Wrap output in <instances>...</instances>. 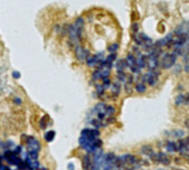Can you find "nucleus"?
<instances>
[{"instance_id": "nucleus-1", "label": "nucleus", "mask_w": 189, "mask_h": 170, "mask_svg": "<svg viewBox=\"0 0 189 170\" xmlns=\"http://www.w3.org/2000/svg\"><path fill=\"white\" fill-rule=\"evenodd\" d=\"M114 114L115 108L113 106L105 103H98V105L93 107L90 113L89 123L95 128L105 127L114 121Z\"/></svg>"}, {"instance_id": "nucleus-2", "label": "nucleus", "mask_w": 189, "mask_h": 170, "mask_svg": "<svg viewBox=\"0 0 189 170\" xmlns=\"http://www.w3.org/2000/svg\"><path fill=\"white\" fill-rule=\"evenodd\" d=\"M100 132L98 128H85L82 130L79 142L81 147L85 149L89 154H93L101 148L102 140L98 138Z\"/></svg>"}, {"instance_id": "nucleus-3", "label": "nucleus", "mask_w": 189, "mask_h": 170, "mask_svg": "<svg viewBox=\"0 0 189 170\" xmlns=\"http://www.w3.org/2000/svg\"><path fill=\"white\" fill-rule=\"evenodd\" d=\"M176 59L177 55L175 53H165L159 61V65L163 69H170L176 63Z\"/></svg>"}, {"instance_id": "nucleus-4", "label": "nucleus", "mask_w": 189, "mask_h": 170, "mask_svg": "<svg viewBox=\"0 0 189 170\" xmlns=\"http://www.w3.org/2000/svg\"><path fill=\"white\" fill-rule=\"evenodd\" d=\"M158 75H159V72L157 71V70L149 71L147 74L143 75L142 80H143L144 83H147V84H149L150 86H155V85L157 84V81H158Z\"/></svg>"}, {"instance_id": "nucleus-5", "label": "nucleus", "mask_w": 189, "mask_h": 170, "mask_svg": "<svg viewBox=\"0 0 189 170\" xmlns=\"http://www.w3.org/2000/svg\"><path fill=\"white\" fill-rule=\"evenodd\" d=\"M126 64H127V66L129 67V70L133 72V73H135V74H140V69L138 67V65H137L136 57H134L132 53L127 54V57H126Z\"/></svg>"}, {"instance_id": "nucleus-6", "label": "nucleus", "mask_w": 189, "mask_h": 170, "mask_svg": "<svg viewBox=\"0 0 189 170\" xmlns=\"http://www.w3.org/2000/svg\"><path fill=\"white\" fill-rule=\"evenodd\" d=\"M27 148L28 150H32V151H38L40 150V142L35 139V137L29 136L27 137Z\"/></svg>"}, {"instance_id": "nucleus-7", "label": "nucleus", "mask_w": 189, "mask_h": 170, "mask_svg": "<svg viewBox=\"0 0 189 170\" xmlns=\"http://www.w3.org/2000/svg\"><path fill=\"white\" fill-rule=\"evenodd\" d=\"M175 34L176 36H186L189 34V23H182L179 24L175 30Z\"/></svg>"}, {"instance_id": "nucleus-8", "label": "nucleus", "mask_w": 189, "mask_h": 170, "mask_svg": "<svg viewBox=\"0 0 189 170\" xmlns=\"http://www.w3.org/2000/svg\"><path fill=\"white\" fill-rule=\"evenodd\" d=\"M136 61H137V65L140 69H144L147 65V57H145V55H142V54L138 55Z\"/></svg>"}, {"instance_id": "nucleus-9", "label": "nucleus", "mask_w": 189, "mask_h": 170, "mask_svg": "<svg viewBox=\"0 0 189 170\" xmlns=\"http://www.w3.org/2000/svg\"><path fill=\"white\" fill-rule=\"evenodd\" d=\"M110 87H111V91H112L113 96L116 97V96L119 94V92H121V84H119V83H113Z\"/></svg>"}, {"instance_id": "nucleus-10", "label": "nucleus", "mask_w": 189, "mask_h": 170, "mask_svg": "<svg viewBox=\"0 0 189 170\" xmlns=\"http://www.w3.org/2000/svg\"><path fill=\"white\" fill-rule=\"evenodd\" d=\"M142 152H143L144 155H146V156H149V157H152V155L154 154V151H153V148H152L150 146H144V147L142 148Z\"/></svg>"}, {"instance_id": "nucleus-11", "label": "nucleus", "mask_w": 189, "mask_h": 170, "mask_svg": "<svg viewBox=\"0 0 189 170\" xmlns=\"http://www.w3.org/2000/svg\"><path fill=\"white\" fill-rule=\"evenodd\" d=\"M166 148H167L168 151H171V152H175L177 151V144L173 142H168L167 145H166Z\"/></svg>"}, {"instance_id": "nucleus-12", "label": "nucleus", "mask_w": 189, "mask_h": 170, "mask_svg": "<svg viewBox=\"0 0 189 170\" xmlns=\"http://www.w3.org/2000/svg\"><path fill=\"white\" fill-rule=\"evenodd\" d=\"M175 104L176 105H182L185 104V95L184 94H179L175 99Z\"/></svg>"}, {"instance_id": "nucleus-13", "label": "nucleus", "mask_w": 189, "mask_h": 170, "mask_svg": "<svg viewBox=\"0 0 189 170\" xmlns=\"http://www.w3.org/2000/svg\"><path fill=\"white\" fill-rule=\"evenodd\" d=\"M135 90L138 93H144L146 91V85L144 84V83H137L136 86H135Z\"/></svg>"}, {"instance_id": "nucleus-14", "label": "nucleus", "mask_w": 189, "mask_h": 170, "mask_svg": "<svg viewBox=\"0 0 189 170\" xmlns=\"http://www.w3.org/2000/svg\"><path fill=\"white\" fill-rule=\"evenodd\" d=\"M54 135H56V133L53 132V130H50V132H48L47 134L44 135V138H45V140L47 142H52L53 140V138H54Z\"/></svg>"}, {"instance_id": "nucleus-15", "label": "nucleus", "mask_w": 189, "mask_h": 170, "mask_svg": "<svg viewBox=\"0 0 189 170\" xmlns=\"http://www.w3.org/2000/svg\"><path fill=\"white\" fill-rule=\"evenodd\" d=\"M173 135L175 136L176 138H182V136L185 135V133H184V130L179 129V130H175V132H173Z\"/></svg>"}, {"instance_id": "nucleus-16", "label": "nucleus", "mask_w": 189, "mask_h": 170, "mask_svg": "<svg viewBox=\"0 0 189 170\" xmlns=\"http://www.w3.org/2000/svg\"><path fill=\"white\" fill-rule=\"evenodd\" d=\"M117 49H119V44H117V43H114V44L108 47V51H110L111 53H115V51Z\"/></svg>"}, {"instance_id": "nucleus-17", "label": "nucleus", "mask_w": 189, "mask_h": 170, "mask_svg": "<svg viewBox=\"0 0 189 170\" xmlns=\"http://www.w3.org/2000/svg\"><path fill=\"white\" fill-rule=\"evenodd\" d=\"M138 29H140L138 23H137V22H134L133 24H132V32H133L134 34H136V33L138 32Z\"/></svg>"}, {"instance_id": "nucleus-18", "label": "nucleus", "mask_w": 189, "mask_h": 170, "mask_svg": "<svg viewBox=\"0 0 189 170\" xmlns=\"http://www.w3.org/2000/svg\"><path fill=\"white\" fill-rule=\"evenodd\" d=\"M125 90H126V92L128 93V94H131L132 91H133V88H132V84H131V83H126L125 84Z\"/></svg>"}, {"instance_id": "nucleus-19", "label": "nucleus", "mask_w": 189, "mask_h": 170, "mask_svg": "<svg viewBox=\"0 0 189 170\" xmlns=\"http://www.w3.org/2000/svg\"><path fill=\"white\" fill-rule=\"evenodd\" d=\"M185 104H189V93L185 95Z\"/></svg>"}, {"instance_id": "nucleus-20", "label": "nucleus", "mask_w": 189, "mask_h": 170, "mask_svg": "<svg viewBox=\"0 0 189 170\" xmlns=\"http://www.w3.org/2000/svg\"><path fill=\"white\" fill-rule=\"evenodd\" d=\"M68 168H69V170H74V165L73 163H69L68 165Z\"/></svg>"}, {"instance_id": "nucleus-21", "label": "nucleus", "mask_w": 189, "mask_h": 170, "mask_svg": "<svg viewBox=\"0 0 189 170\" xmlns=\"http://www.w3.org/2000/svg\"><path fill=\"white\" fill-rule=\"evenodd\" d=\"M185 125H186V127L187 128H189V118L186 119V121H185Z\"/></svg>"}, {"instance_id": "nucleus-22", "label": "nucleus", "mask_w": 189, "mask_h": 170, "mask_svg": "<svg viewBox=\"0 0 189 170\" xmlns=\"http://www.w3.org/2000/svg\"><path fill=\"white\" fill-rule=\"evenodd\" d=\"M185 71L189 72V64H187V65H186V69H185Z\"/></svg>"}, {"instance_id": "nucleus-23", "label": "nucleus", "mask_w": 189, "mask_h": 170, "mask_svg": "<svg viewBox=\"0 0 189 170\" xmlns=\"http://www.w3.org/2000/svg\"><path fill=\"white\" fill-rule=\"evenodd\" d=\"M156 170H166V169H156Z\"/></svg>"}]
</instances>
